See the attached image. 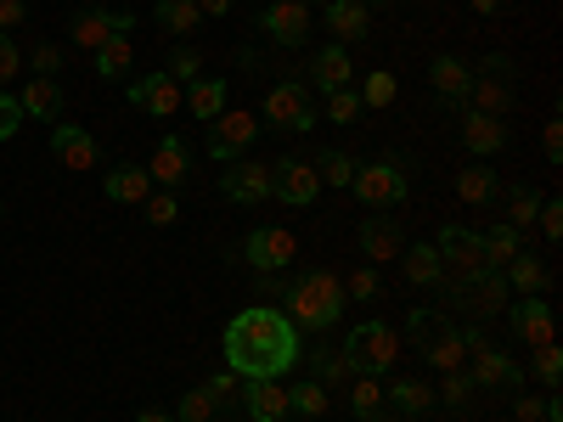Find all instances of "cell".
Listing matches in <instances>:
<instances>
[{
	"label": "cell",
	"mask_w": 563,
	"mask_h": 422,
	"mask_svg": "<svg viewBox=\"0 0 563 422\" xmlns=\"http://www.w3.org/2000/svg\"><path fill=\"white\" fill-rule=\"evenodd\" d=\"M225 371L238 378H288L305 360V333L271 304H249L243 315H231L225 326Z\"/></svg>",
	"instance_id": "cell-1"
},
{
	"label": "cell",
	"mask_w": 563,
	"mask_h": 422,
	"mask_svg": "<svg viewBox=\"0 0 563 422\" xmlns=\"http://www.w3.org/2000/svg\"><path fill=\"white\" fill-rule=\"evenodd\" d=\"M282 315H288L299 333H327V326H339V315H344V304H350V293H344V281L333 276V270H321V265H310V270H299V276H288V293H282Z\"/></svg>",
	"instance_id": "cell-2"
},
{
	"label": "cell",
	"mask_w": 563,
	"mask_h": 422,
	"mask_svg": "<svg viewBox=\"0 0 563 422\" xmlns=\"http://www.w3.org/2000/svg\"><path fill=\"white\" fill-rule=\"evenodd\" d=\"M406 338H411V349H417L422 360L440 366V371H456V366L467 360L462 326H451V315H440V310H411V315H406Z\"/></svg>",
	"instance_id": "cell-3"
},
{
	"label": "cell",
	"mask_w": 563,
	"mask_h": 422,
	"mask_svg": "<svg viewBox=\"0 0 563 422\" xmlns=\"http://www.w3.org/2000/svg\"><path fill=\"white\" fill-rule=\"evenodd\" d=\"M440 293L456 304V310H467V315H496V310H507L512 304V288H507V276L501 270H467V276H445L440 281Z\"/></svg>",
	"instance_id": "cell-4"
},
{
	"label": "cell",
	"mask_w": 563,
	"mask_h": 422,
	"mask_svg": "<svg viewBox=\"0 0 563 422\" xmlns=\"http://www.w3.org/2000/svg\"><path fill=\"white\" fill-rule=\"evenodd\" d=\"M344 360H350V378H384V371L395 366V326H384V321L350 326Z\"/></svg>",
	"instance_id": "cell-5"
},
{
	"label": "cell",
	"mask_w": 563,
	"mask_h": 422,
	"mask_svg": "<svg viewBox=\"0 0 563 422\" xmlns=\"http://www.w3.org/2000/svg\"><path fill=\"white\" fill-rule=\"evenodd\" d=\"M519 68H512V57H501V52H490L479 68H474V90H467V102H474V113H490V119H501L507 108H512V97H519Z\"/></svg>",
	"instance_id": "cell-6"
},
{
	"label": "cell",
	"mask_w": 563,
	"mask_h": 422,
	"mask_svg": "<svg viewBox=\"0 0 563 422\" xmlns=\"http://www.w3.org/2000/svg\"><path fill=\"white\" fill-rule=\"evenodd\" d=\"M350 192H355L366 209L389 214V209H400V203H406V169H400L395 158L361 164V169H355V180H350Z\"/></svg>",
	"instance_id": "cell-7"
},
{
	"label": "cell",
	"mask_w": 563,
	"mask_h": 422,
	"mask_svg": "<svg viewBox=\"0 0 563 422\" xmlns=\"http://www.w3.org/2000/svg\"><path fill=\"white\" fill-rule=\"evenodd\" d=\"M265 124H271V130H282V135L316 130V102H310V90H305L299 79L271 85V97H265Z\"/></svg>",
	"instance_id": "cell-8"
},
{
	"label": "cell",
	"mask_w": 563,
	"mask_h": 422,
	"mask_svg": "<svg viewBox=\"0 0 563 422\" xmlns=\"http://www.w3.org/2000/svg\"><path fill=\"white\" fill-rule=\"evenodd\" d=\"M467 355H474L467 378H474L479 395H519L525 389V366L512 360V355H501L496 344H479V349H467Z\"/></svg>",
	"instance_id": "cell-9"
},
{
	"label": "cell",
	"mask_w": 563,
	"mask_h": 422,
	"mask_svg": "<svg viewBox=\"0 0 563 422\" xmlns=\"http://www.w3.org/2000/svg\"><path fill=\"white\" fill-rule=\"evenodd\" d=\"M254 135H260V119L254 113H238V108H225L220 119H209V158L214 164H231V158H243L254 147Z\"/></svg>",
	"instance_id": "cell-10"
},
{
	"label": "cell",
	"mask_w": 563,
	"mask_h": 422,
	"mask_svg": "<svg viewBox=\"0 0 563 422\" xmlns=\"http://www.w3.org/2000/svg\"><path fill=\"white\" fill-rule=\"evenodd\" d=\"M243 259L254 270H288L299 259V243H294L288 225H254L249 237H243Z\"/></svg>",
	"instance_id": "cell-11"
},
{
	"label": "cell",
	"mask_w": 563,
	"mask_h": 422,
	"mask_svg": "<svg viewBox=\"0 0 563 422\" xmlns=\"http://www.w3.org/2000/svg\"><path fill=\"white\" fill-rule=\"evenodd\" d=\"M316 192H321V180L305 158H276L271 164V198H282L288 209H310Z\"/></svg>",
	"instance_id": "cell-12"
},
{
	"label": "cell",
	"mask_w": 563,
	"mask_h": 422,
	"mask_svg": "<svg viewBox=\"0 0 563 422\" xmlns=\"http://www.w3.org/2000/svg\"><path fill=\"white\" fill-rule=\"evenodd\" d=\"M220 192H225V203H265L271 198V164H249V158H231L225 169H220Z\"/></svg>",
	"instance_id": "cell-13"
},
{
	"label": "cell",
	"mask_w": 563,
	"mask_h": 422,
	"mask_svg": "<svg viewBox=\"0 0 563 422\" xmlns=\"http://www.w3.org/2000/svg\"><path fill=\"white\" fill-rule=\"evenodd\" d=\"M260 34H271L276 45H305L310 34V7H299V0H271V7L254 18Z\"/></svg>",
	"instance_id": "cell-14"
},
{
	"label": "cell",
	"mask_w": 563,
	"mask_h": 422,
	"mask_svg": "<svg viewBox=\"0 0 563 422\" xmlns=\"http://www.w3.org/2000/svg\"><path fill=\"white\" fill-rule=\"evenodd\" d=\"M355 243H361V254H366L372 265H389V259H400V248H406V231H400L395 214H372V220H361Z\"/></svg>",
	"instance_id": "cell-15"
},
{
	"label": "cell",
	"mask_w": 563,
	"mask_h": 422,
	"mask_svg": "<svg viewBox=\"0 0 563 422\" xmlns=\"http://www.w3.org/2000/svg\"><path fill=\"white\" fill-rule=\"evenodd\" d=\"M434 248H440V265H445L451 276L485 270V248H479V231H467V225H445Z\"/></svg>",
	"instance_id": "cell-16"
},
{
	"label": "cell",
	"mask_w": 563,
	"mask_h": 422,
	"mask_svg": "<svg viewBox=\"0 0 563 422\" xmlns=\"http://www.w3.org/2000/svg\"><path fill=\"white\" fill-rule=\"evenodd\" d=\"M507 326H512V338L530 344V349L552 344V310L541 304V293H525L519 304H507Z\"/></svg>",
	"instance_id": "cell-17"
},
{
	"label": "cell",
	"mask_w": 563,
	"mask_h": 422,
	"mask_svg": "<svg viewBox=\"0 0 563 422\" xmlns=\"http://www.w3.org/2000/svg\"><path fill=\"white\" fill-rule=\"evenodd\" d=\"M130 102L141 113H153V119H175L186 97H180V85L169 74H147V79H130Z\"/></svg>",
	"instance_id": "cell-18"
},
{
	"label": "cell",
	"mask_w": 563,
	"mask_h": 422,
	"mask_svg": "<svg viewBox=\"0 0 563 422\" xmlns=\"http://www.w3.org/2000/svg\"><path fill=\"white\" fill-rule=\"evenodd\" d=\"M238 400H243L249 422H282L288 417V389H282V378H243Z\"/></svg>",
	"instance_id": "cell-19"
},
{
	"label": "cell",
	"mask_w": 563,
	"mask_h": 422,
	"mask_svg": "<svg viewBox=\"0 0 563 422\" xmlns=\"http://www.w3.org/2000/svg\"><path fill=\"white\" fill-rule=\"evenodd\" d=\"M52 153H57L63 169H97V164H102L97 135L79 130V124H57V130H52Z\"/></svg>",
	"instance_id": "cell-20"
},
{
	"label": "cell",
	"mask_w": 563,
	"mask_h": 422,
	"mask_svg": "<svg viewBox=\"0 0 563 422\" xmlns=\"http://www.w3.org/2000/svg\"><path fill=\"white\" fill-rule=\"evenodd\" d=\"M147 175H153V186H169V192H175V186L192 175V147H186L180 135H164L158 153H153V164H147Z\"/></svg>",
	"instance_id": "cell-21"
},
{
	"label": "cell",
	"mask_w": 563,
	"mask_h": 422,
	"mask_svg": "<svg viewBox=\"0 0 563 422\" xmlns=\"http://www.w3.org/2000/svg\"><path fill=\"white\" fill-rule=\"evenodd\" d=\"M18 108H23V119L57 124V119H63V85H57V79H29V85L18 90Z\"/></svg>",
	"instance_id": "cell-22"
},
{
	"label": "cell",
	"mask_w": 563,
	"mask_h": 422,
	"mask_svg": "<svg viewBox=\"0 0 563 422\" xmlns=\"http://www.w3.org/2000/svg\"><path fill=\"white\" fill-rule=\"evenodd\" d=\"M355 74H350V45H321V52L310 57V85L321 90V97H327V90H344Z\"/></svg>",
	"instance_id": "cell-23"
},
{
	"label": "cell",
	"mask_w": 563,
	"mask_h": 422,
	"mask_svg": "<svg viewBox=\"0 0 563 422\" xmlns=\"http://www.w3.org/2000/svg\"><path fill=\"white\" fill-rule=\"evenodd\" d=\"M400 270H406L411 288H440V281H445V265H440L434 243H406L400 248Z\"/></svg>",
	"instance_id": "cell-24"
},
{
	"label": "cell",
	"mask_w": 563,
	"mask_h": 422,
	"mask_svg": "<svg viewBox=\"0 0 563 422\" xmlns=\"http://www.w3.org/2000/svg\"><path fill=\"white\" fill-rule=\"evenodd\" d=\"M102 192L113 203H147L153 198V175H147V164H119V169H108Z\"/></svg>",
	"instance_id": "cell-25"
},
{
	"label": "cell",
	"mask_w": 563,
	"mask_h": 422,
	"mask_svg": "<svg viewBox=\"0 0 563 422\" xmlns=\"http://www.w3.org/2000/svg\"><path fill=\"white\" fill-rule=\"evenodd\" d=\"M462 147L474 153V158L501 153V147H507V124L490 119V113H467V119H462Z\"/></svg>",
	"instance_id": "cell-26"
},
{
	"label": "cell",
	"mask_w": 563,
	"mask_h": 422,
	"mask_svg": "<svg viewBox=\"0 0 563 422\" xmlns=\"http://www.w3.org/2000/svg\"><path fill=\"white\" fill-rule=\"evenodd\" d=\"M429 79H434V97L440 102H467V90H474V68H467L462 57H434V68H429Z\"/></svg>",
	"instance_id": "cell-27"
},
{
	"label": "cell",
	"mask_w": 563,
	"mask_h": 422,
	"mask_svg": "<svg viewBox=\"0 0 563 422\" xmlns=\"http://www.w3.org/2000/svg\"><path fill=\"white\" fill-rule=\"evenodd\" d=\"M327 29L339 34V45H355V40L372 34V12L361 0H327Z\"/></svg>",
	"instance_id": "cell-28"
},
{
	"label": "cell",
	"mask_w": 563,
	"mask_h": 422,
	"mask_svg": "<svg viewBox=\"0 0 563 422\" xmlns=\"http://www.w3.org/2000/svg\"><path fill=\"white\" fill-rule=\"evenodd\" d=\"M384 406H395L400 417H429L440 400H434V389L422 378H395V389H384Z\"/></svg>",
	"instance_id": "cell-29"
},
{
	"label": "cell",
	"mask_w": 563,
	"mask_h": 422,
	"mask_svg": "<svg viewBox=\"0 0 563 422\" xmlns=\"http://www.w3.org/2000/svg\"><path fill=\"white\" fill-rule=\"evenodd\" d=\"M305 360H310V378H316L321 389L350 384V360H344V344H316V349H305Z\"/></svg>",
	"instance_id": "cell-30"
},
{
	"label": "cell",
	"mask_w": 563,
	"mask_h": 422,
	"mask_svg": "<svg viewBox=\"0 0 563 422\" xmlns=\"http://www.w3.org/2000/svg\"><path fill=\"white\" fill-rule=\"evenodd\" d=\"M186 108H192V119H220L225 113V79H186Z\"/></svg>",
	"instance_id": "cell-31"
},
{
	"label": "cell",
	"mask_w": 563,
	"mask_h": 422,
	"mask_svg": "<svg viewBox=\"0 0 563 422\" xmlns=\"http://www.w3.org/2000/svg\"><path fill=\"white\" fill-rule=\"evenodd\" d=\"M479 248H485V270H501L512 254H525V231H512V225L501 220V225L479 231Z\"/></svg>",
	"instance_id": "cell-32"
},
{
	"label": "cell",
	"mask_w": 563,
	"mask_h": 422,
	"mask_svg": "<svg viewBox=\"0 0 563 422\" xmlns=\"http://www.w3.org/2000/svg\"><path fill=\"white\" fill-rule=\"evenodd\" d=\"M153 18H158V29H164V34H175V40L198 34V23H203L198 0H158V7H153Z\"/></svg>",
	"instance_id": "cell-33"
},
{
	"label": "cell",
	"mask_w": 563,
	"mask_h": 422,
	"mask_svg": "<svg viewBox=\"0 0 563 422\" xmlns=\"http://www.w3.org/2000/svg\"><path fill=\"white\" fill-rule=\"evenodd\" d=\"M501 276H507V288H519V293H541L547 281H552V270H547L536 254H512V259L501 265Z\"/></svg>",
	"instance_id": "cell-34"
},
{
	"label": "cell",
	"mask_w": 563,
	"mask_h": 422,
	"mask_svg": "<svg viewBox=\"0 0 563 422\" xmlns=\"http://www.w3.org/2000/svg\"><path fill=\"white\" fill-rule=\"evenodd\" d=\"M74 40L85 45V52H97L102 40H113V12L108 7H79L74 12Z\"/></svg>",
	"instance_id": "cell-35"
},
{
	"label": "cell",
	"mask_w": 563,
	"mask_h": 422,
	"mask_svg": "<svg viewBox=\"0 0 563 422\" xmlns=\"http://www.w3.org/2000/svg\"><path fill=\"white\" fill-rule=\"evenodd\" d=\"M496 192H501V186H496V169H485V158H479L474 169L456 175V198L474 203V209H479V203H496Z\"/></svg>",
	"instance_id": "cell-36"
},
{
	"label": "cell",
	"mask_w": 563,
	"mask_h": 422,
	"mask_svg": "<svg viewBox=\"0 0 563 422\" xmlns=\"http://www.w3.org/2000/svg\"><path fill=\"white\" fill-rule=\"evenodd\" d=\"M501 214H507V225H512V231H530V225H536V214H541V192H530L525 180H519V186H507Z\"/></svg>",
	"instance_id": "cell-37"
},
{
	"label": "cell",
	"mask_w": 563,
	"mask_h": 422,
	"mask_svg": "<svg viewBox=\"0 0 563 422\" xmlns=\"http://www.w3.org/2000/svg\"><path fill=\"white\" fill-rule=\"evenodd\" d=\"M310 169H316V180H321V186H339V192H350V180H355L361 158H350V153H339V147H327Z\"/></svg>",
	"instance_id": "cell-38"
},
{
	"label": "cell",
	"mask_w": 563,
	"mask_h": 422,
	"mask_svg": "<svg viewBox=\"0 0 563 422\" xmlns=\"http://www.w3.org/2000/svg\"><path fill=\"white\" fill-rule=\"evenodd\" d=\"M327 406H333V395H327L316 378H299V384L288 389V411H294V417H305V422L327 417Z\"/></svg>",
	"instance_id": "cell-39"
},
{
	"label": "cell",
	"mask_w": 563,
	"mask_h": 422,
	"mask_svg": "<svg viewBox=\"0 0 563 422\" xmlns=\"http://www.w3.org/2000/svg\"><path fill=\"white\" fill-rule=\"evenodd\" d=\"M130 63H135L130 34H113V40H102V45H97V79H124V74H130Z\"/></svg>",
	"instance_id": "cell-40"
},
{
	"label": "cell",
	"mask_w": 563,
	"mask_h": 422,
	"mask_svg": "<svg viewBox=\"0 0 563 422\" xmlns=\"http://www.w3.org/2000/svg\"><path fill=\"white\" fill-rule=\"evenodd\" d=\"M350 411H355V422H384V417H389L378 378H355V389H350Z\"/></svg>",
	"instance_id": "cell-41"
},
{
	"label": "cell",
	"mask_w": 563,
	"mask_h": 422,
	"mask_svg": "<svg viewBox=\"0 0 563 422\" xmlns=\"http://www.w3.org/2000/svg\"><path fill=\"white\" fill-rule=\"evenodd\" d=\"M175 422H220V400H214V389H209V384L186 389L180 406H175Z\"/></svg>",
	"instance_id": "cell-42"
},
{
	"label": "cell",
	"mask_w": 563,
	"mask_h": 422,
	"mask_svg": "<svg viewBox=\"0 0 563 422\" xmlns=\"http://www.w3.org/2000/svg\"><path fill=\"white\" fill-rule=\"evenodd\" d=\"M474 378H467V366H456V371H445V384L434 389V400L440 406H451V411H467V406H474Z\"/></svg>",
	"instance_id": "cell-43"
},
{
	"label": "cell",
	"mask_w": 563,
	"mask_h": 422,
	"mask_svg": "<svg viewBox=\"0 0 563 422\" xmlns=\"http://www.w3.org/2000/svg\"><path fill=\"white\" fill-rule=\"evenodd\" d=\"M355 119H361V97H355V85L327 90V124H355Z\"/></svg>",
	"instance_id": "cell-44"
},
{
	"label": "cell",
	"mask_w": 563,
	"mask_h": 422,
	"mask_svg": "<svg viewBox=\"0 0 563 422\" xmlns=\"http://www.w3.org/2000/svg\"><path fill=\"white\" fill-rule=\"evenodd\" d=\"M355 97H361V108H389L395 102V74H366V85L355 90Z\"/></svg>",
	"instance_id": "cell-45"
},
{
	"label": "cell",
	"mask_w": 563,
	"mask_h": 422,
	"mask_svg": "<svg viewBox=\"0 0 563 422\" xmlns=\"http://www.w3.org/2000/svg\"><path fill=\"white\" fill-rule=\"evenodd\" d=\"M198 74H203V52H198L192 40H180L175 52H169V79H198Z\"/></svg>",
	"instance_id": "cell-46"
},
{
	"label": "cell",
	"mask_w": 563,
	"mask_h": 422,
	"mask_svg": "<svg viewBox=\"0 0 563 422\" xmlns=\"http://www.w3.org/2000/svg\"><path fill=\"white\" fill-rule=\"evenodd\" d=\"M344 293H350V299H378V293H384V276H378V265H361V270H350Z\"/></svg>",
	"instance_id": "cell-47"
},
{
	"label": "cell",
	"mask_w": 563,
	"mask_h": 422,
	"mask_svg": "<svg viewBox=\"0 0 563 422\" xmlns=\"http://www.w3.org/2000/svg\"><path fill=\"white\" fill-rule=\"evenodd\" d=\"M141 209H147V225H175V220H180V209H175V192H153V198L141 203Z\"/></svg>",
	"instance_id": "cell-48"
},
{
	"label": "cell",
	"mask_w": 563,
	"mask_h": 422,
	"mask_svg": "<svg viewBox=\"0 0 563 422\" xmlns=\"http://www.w3.org/2000/svg\"><path fill=\"white\" fill-rule=\"evenodd\" d=\"M536 378H541L547 389H558V378H563V355H558L552 344H541V349H536Z\"/></svg>",
	"instance_id": "cell-49"
},
{
	"label": "cell",
	"mask_w": 563,
	"mask_h": 422,
	"mask_svg": "<svg viewBox=\"0 0 563 422\" xmlns=\"http://www.w3.org/2000/svg\"><path fill=\"white\" fill-rule=\"evenodd\" d=\"M63 74V45H34V79H57Z\"/></svg>",
	"instance_id": "cell-50"
},
{
	"label": "cell",
	"mask_w": 563,
	"mask_h": 422,
	"mask_svg": "<svg viewBox=\"0 0 563 422\" xmlns=\"http://www.w3.org/2000/svg\"><path fill=\"white\" fill-rule=\"evenodd\" d=\"M18 68H23L18 40H12V34H0V90H7V79H18Z\"/></svg>",
	"instance_id": "cell-51"
},
{
	"label": "cell",
	"mask_w": 563,
	"mask_h": 422,
	"mask_svg": "<svg viewBox=\"0 0 563 422\" xmlns=\"http://www.w3.org/2000/svg\"><path fill=\"white\" fill-rule=\"evenodd\" d=\"M18 124H23L18 97H12V90H0V141H12V135H18Z\"/></svg>",
	"instance_id": "cell-52"
},
{
	"label": "cell",
	"mask_w": 563,
	"mask_h": 422,
	"mask_svg": "<svg viewBox=\"0 0 563 422\" xmlns=\"http://www.w3.org/2000/svg\"><path fill=\"white\" fill-rule=\"evenodd\" d=\"M536 225H541L547 237L558 243V237H563V203H558V198H541V214H536Z\"/></svg>",
	"instance_id": "cell-53"
},
{
	"label": "cell",
	"mask_w": 563,
	"mask_h": 422,
	"mask_svg": "<svg viewBox=\"0 0 563 422\" xmlns=\"http://www.w3.org/2000/svg\"><path fill=\"white\" fill-rule=\"evenodd\" d=\"M29 23V7L23 0H0V34H18Z\"/></svg>",
	"instance_id": "cell-54"
},
{
	"label": "cell",
	"mask_w": 563,
	"mask_h": 422,
	"mask_svg": "<svg viewBox=\"0 0 563 422\" xmlns=\"http://www.w3.org/2000/svg\"><path fill=\"white\" fill-rule=\"evenodd\" d=\"M541 411H547L541 395H512V417H519V422H541Z\"/></svg>",
	"instance_id": "cell-55"
},
{
	"label": "cell",
	"mask_w": 563,
	"mask_h": 422,
	"mask_svg": "<svg viewBox=\"0 0 563 422\" xmlns=\"http://www.w3.org/2000/svg\"><path fill=\"white\" fill-rule=\"evenodd\" d=\"M541 147H547V164H563V124L558 119L541 130Z\"/></svg>",
	"instance_id": "cell-56"
},
{
	"label": "cell",
	"mask_w": 563,
	"mask_h": 422,
	"mask_svg": "<svg viewBox=\"0 0 563 422\" xmlns=\"http://www.w3.org/2000/svg\"><path fill=\"white\" fill-rule=\"evenodd\" d=\"M254 288H260V299H282V293H288V281H282V270H260Z\"/></svg>",
	"instance_id": "cell-57"
},
{
	"label": "cell",
	"mask_w": 563,
	"mask_h": 422,
	"mask_svg": "<svg viewBox=\"0 0 563 422\" xmlns=\"http://www.w3.org/2000/svg\"><path fill=\"white\" fill-rule=\"evenodd\" d=\"M135 422H175V417H169V411H158V406H141V411H135Z\"/></svg>",
	"instance_id": "cell-58"
},
{
	"label": "cell",
	"mask_w": 563,
	"mask_h": 422,
	"mask_svg": "<svg viewBox=\"0 0 563 422\" xmlns=\"http://www.w3.org/2000/svg\"><path fill=\"white\" fill-rule=\"evenodd\" d=\"M198 12H214V18H225V12H231V0H198Z\"/></svg>",
	"instance_id": "cell-59"
},
{
	"label": "cell",
	"mask_w": 563,
	"mask_h": 422,
	"mask_svg": "<svg viewBox=\"0 0 563 422\" xmlns=\"http://www.w3.org/2000/svg\"><path fill=\"white\" fill-rule=\"evenodd\" d=\"M501 7H507V0H474V12H485V18H490V12H501Z\"/></svg>",
	"instance_id": "cell-60"
},
{
	"label": "cell",
	"mask_w": 563,
	"mask_h": 422,
	"mask_svg": "<svg viewBox=\"0 0 563 422\" xmlns=\"http://www.w3.org/2000/svg\"><path fill=\"white\" fill-rule=\"evenodd\" d=\"M361 7H389V0H361Z\"/></svg>",
	"instance_id": "cell-61"
},
{
	"label": "cell",
	"mask_w": 563,
	"mask_h": 422,
	"mask_svg": "<svg viewBox=\"0 0 563 422\" xmlns=\"http://www.w3.org/2000/svg\"><path fill=\"white\" fill-rule=\"evenodd\" d=\"M299 7H310V0H299Z\"/></svg>",
	"instance_id": "cell-62"
}]
</instances>
